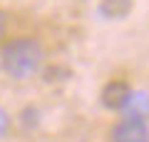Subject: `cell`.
<instances>
[{
  "instance_id": "5",
  "label": "cell",
  "mask_w": 149,
  "mask_h": 142,
  "mask_svg": "<svg viewBox=\"0 0 149 142\" xmlns=\"http://www.w3.org/2000/svg\"><path fill=\"white\" fill-rule=\"evenodd\" d=\"M129 10H132V0H102L100 3V13L107 20H122Z\"/></svg>"
},
{
  "instance_id": "1",
  "label": "cell",
  "mask_w": 149,
  "mask_h": 142,
  "mask_svg": "<svg viewBox=\"0 0 149 142\" xmlns=\"http://www.w3.org/2000/svg\"><path fill=\"white\" fill-rule=\"evenodd\" d=\"M40 63H42V50L30 37H17L3 50V70L15 80L35 75Z\"/></svg>"
},
{
  "instance_id": "6",
  "label": "cell",
  "mask_w": 149,
  "mask_h": 142,
  "mask_svg": "<svg viewBox=\"0 0 149 142\" xmlns=\"http://www.w3.org/2000/svg\"><path fill=\"white\" fill-rule=\"evenodd\" d=\"M5 130H8V115L0 110V137L5 135Z\"/></svg>"
},
{
  "instance_id": "2",
  "label": "cell",
  "mask_w": 149,
  "mask_h": 142,
  "mask_svg": "<svg viewBox=\"0 0 149 142\" xmlns=\"http://www.w3.org/2000/svg\"><path fill=\"white\" fill-rule=\"evenodd\" d=\"M112 142H149V127L144 120H127L124 117L114 130Z\"/></svg>"
},
{
  "instance_id": "4",
  "label": "cell",
  "mask_w": 149,
  "mask_h": 142,
  "mask_svg": "<svg viewBox=\"0 0 149 142\" xmlns=\"http://www.w3.org/2000/svg\"><path fill=\"white\" fill-rule=\"evenodd\" d=\"M127 95H129V85L124 82V80H112V82H107L104 90H102V105H104L107 110H122Z\"/></svg>"
},
{
  "instance_id": "3",
  "label": "cell",
  "mask_w": 149,
  "mask_h": 142,
  "mask_svg": "<svg viewBox=\"0 0 149 142\" xmlns=\"http://www.w3.org/2000/svg\"><path fill=\"white\" fill-rule=\"evenodd\" d=\"M122 112L127 120H149V92H144V90L132 92L129 90L127 100L122 105Z\"/></svg>"
}]
</instances>
